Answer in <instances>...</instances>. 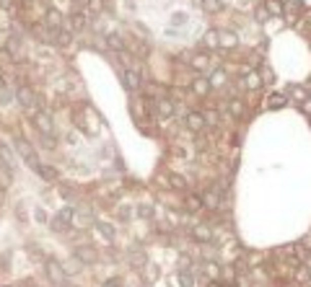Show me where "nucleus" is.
<instances>
[{"mask_svg": "<svg viewBox=\"0 0 311 287\" xmlns=\"http://www.w3.org/2000/svg\"><path fill=\"white\" fill-rule=\"evenodd\" d=\"M34 215H36V220H39V223H47V215H44V212H42V210H36V212H34Z\"/></svg>", "mask_w": 311, "mask_h": 287, "instance_id": "41", "label": "nucleus"}, {"mask_svg": "<svg viewBox=\"0 0 311 287\" xmlns=\"http://www.w3.org/2000/svg\"><path fill=\"white\" fill-rule=\"evenodd\" d=\"M264 11H267L270 16H283L285 6H283V0H267V3H264Z\"/></svg>", "mask_w": 311, "mask_h": 287, "instance_id": "16", "label": "nucleus"}, {"mask_svg": "<svg viewBox=\"0 0 311 287\" xmlns=\"http://www.w3.org/2000/svg\"><path fill=\"white\" fill-rule=\"evenodd\" d=\"M208 287H223V284H220V282H210Z\"/></svg>", "mask_w": 311, "mask_h": 287, "instance_id": "44", "label": "nucleus"}, {"mask_svg": "<svg viewBox=\"0 0 311 287\" xmlns=\"http://www.w3.org/2000/svg\"><path fill=\"white\" fill-rule=\"evenodd\" d=\"M75 259L78 261H83V264H94L96 261V251H94V246H78L75 249Z\"/></svg>", "mask_w": 311, "mask_h": 287, "instance_id": "10", "label": "nucleus"}, {"mask_svg": "<svg viewBox=\"0 0 311 287\" xmlns=\"http://www.w3.org/2000/svg\"><path fill=\"white\" fill-rule=\"evenodd\" d=\"M244 85H247L249 91H259V85H262V78H259V73H249L247 78H244Z\"/></svg>", "mask_w": 311, "mask_h": 287, "instance_id": "18", "label": "nucleus"}, {"mask_svg": "<svg viewBox=\"0 0 311 287\" xmlns=\"http://www.w3.org/2000/svg\"><path fill=\"white\" fill-rule=\"evenodd\" d=\"M0 8H6V11H11V8H13V0H0Z\"/></svg>", "mask_w": 311, "mask_h": 287, "instance_id": "40", "label": "nucleus"}, {"mask_svg": "<svg viewBox=\"0 0 311 287\" xmlns=\"http://www.w3.org/2000/svg\"><path fill=\"white\" fill-rule=\"evenodd\" d=\"M73 220H75V210H73V207H65V210H60V212L50 220V228H52L55 233H65V230H70Z\"/></svg>", "mask_w": 311, "mask_h": 287, "instance_id": "1", "label": "nucleus"}, {"mask_svg": "<svg viewBox=\"0 0 311 287\" xmlns=\"http://www.w3.org/2000/svg\"><path fill=\"white\" fill-rule=\"evenodd\" d=\"M192 235H195L197 241H203V244H210V241H213V230H210V225H203V223L192 228Z\"/></svg>", "mask_w": 311, "mask_h": 287, "instance_id": "12", "label": "nucleus"}, {"mask_svg": "<svg viewBox=\"0 0 311 287\" xmlns=\"http://www.w3.org/2000/svg\"><path fill=\"white\" fill-rule=\"evenodd\" d=\"M259 78H262V83H273V80H275V75H273V70L267 68V65H262V70H259Z\"/></svg>", "mask_w": 311, "mask_h": 287, "instance_id": "36", "label": "nucleus"}, {"mask_svg": "<svg viewBox=\"0 0 311 287\" xmlns=\"http://www.w3.org/2000/svg\"><path fill=\"white\" fill-rule=\"evenodd\" d=\"M47 277H50L55 284H62L68 274L62 272V264H57V261H52V259H50V261H47Z\"/></svg>", "mask_w": 311, "mask_h": 287, "instance_id": "8", "label": "nucleus"}, {"mask_svg": "<svg viewBox=\"0 0 311 287\" xmlns=\"http://www.w3.org/2000/svg\"><path fill=\"white\" fill-rule=\"evenodd\" d=\"M288 104V99L283 96V93H273L270 99H267V109H283Z\"/></svg>", "mask_w": 311, "mask_h": 287, "instance_id": "21", "label": "nucleus"}, {"mask_svg": "<svg viewBox=\"0 0 311 287\" xmlns=\"http://www.w3.org/2000/svg\"><path fill=\"white\" fill-rule=\"evenodd\" d=\"M176 284H179V287H195V277L189 272H179V274H176Z\"/></svg>", "mask_w": 311, "mask_h": 287, "instance_id": "26", "label": "nucleus"}, {"mask_svg": "<svg viewBox=\"0 0 311 287\" xmlns=\"http://www.w3.org/2000/svg\"><path fill=\"white\" fill-rule=\"evenodd\" d=\"M205 47H220V41H218V31H208V34H205Z\"/></svg>", "mask_w": 311, "mask_h": 287, "instance_id": "33", "label": "nucleus"}, {"mask_svg": "<svg viewBox=\"0 0 311 287\" xmlns=\"http://www.w3.org/2000/svg\"><path fill=\"white\" fill-rule=\"evenodd\" d=\"M138 215H140V217H145V220H150V217L156 215V210H153L150 205H138Z\"/></svg>", "mask_w": 311, "mask_h": 287, "instance_id": "35", "label": "nucleus"}, {"mask_svg": "<svg viewBox=\"0 0 311 287\" xmlns=\"http://www.w3.org/2000/svg\"><path fill=\"white\" fill-rule=\"evenodd\" d=\"M11 179H13V171H8V168H0V186L8 189V186H11Z\"/></svg>", "mask_w": 311, "mask_h": 287, "instance_id": "31", "label": "nucleus"}, {"mask_svg": "<svg viewBox=\"0 0 311 287\" xmlns=\"http://www.w3.org/2000/svg\"><path fill=\"white\" fill-rule=\"evenodd\" d=\"M210 88H213V85H210V80H208V78H197V80L192 83V91H195L197 96H208V93H210Z\"/></svg>", "mask_w": 311, "mask_h": 287, "instance_id": "13", "label": "nucleus"}, {"mask_svg": "<svg viewBox=\"0 0 311 287\" xmlns=\"http://www.w3.org/2000/svg\"><path fill=\"white\" fill-rule=\"evenodd\" d=\"M153 106H156V114L161 119H169V117L176 114V101H171V99H156Z\"/></svg>", "mask_w": 311, "mask_h": 287, "instance_id": "5", "label": "nucleus"}, {"mask_svg": "<svg viewBox=\"0 0 311 287\" xmlns=\"http://www.w3.org/2000/svg\"><path fill=\"white\" fill-rule=\"evenodd\" d=\"M106 44L112 50H117V52H125V41H122V36H117V34H109L106 36Z\"/></svg>", "mask_w": 311, "mask_h": 287, "instance_id": "24", "label": "nucleus"}, {"mask_svg": "<svg viewBox=\"0 0 311 287\" xmlns=\"http://www.w3.org/2000/svg\"><path fill=\"white\" fill-rule=\"evenodd\" d=\"M70 29L73 31H83L86 29V13H73L70 16Z\"/></svg>", "mask_w": 311, "mask_h": 287, "instance_id": "19", "label": "nucleus"}, {"mask_svg": "<svg viewBox=\"0 0 311 287\" xmlns=\"http://www.w3.org/2000/svg\"><path fill=\"white\" fill-rule=\"evenodd\" d=\"M44 24L50 26V31H60V29H62V16H60V11L50 8L47 16H44Z\"/></svg>", "mask_w": 311, "mask_h": 287, "instance_id": "11", "label": "nucleus"}, {"mask_svg": "<svg viewBox=\"0 0 311 287\" xmlns=\"http://www.w3.org/2000/svg\"><path fill=\"white\" fill-rule=\"evenodd\" d=\"M60 287H68V284H65V282H62V284H60Z\"/></svg>", "mask_w": 311, "mask_h": 287, "instance_id": "45", "label": "nucleus"}, {"mask_svg": "<svg viewBox=\"0 0 311 287\" xmlns=\"http://www.w3.org/2000/svg\"><path fill=\"white\" fill-rule=\"evenodd\" d=\"M218 41H220V47H223V50H231V47H236V34L218 31Z\"/></svg>", "mask_w": 311, "mask_h": 287, "instance_id": "15", "label": "nucleus"}, {"mask_svg": "<svg viewBox=\"0 0 311 287\" xmlns=\"http://www.w3.org/2000/svg\"><path fill=\"white\" fill-rule=\"evenodd\" d=\"M96 228H99V233H101V235H104L106 241H114L117 230H114V225H112V223H99Z\"/></svg>", "mask_w": 311, "mask_h": 287, "instance_id": "20", "label": "nucleus"}, {"mask_svg": "<svg viewBox=\"0 0 311 287\" xmlns=\"http://www.w3.org/2000/svg\"><path fill=\"white\" fill-rule=\"evenodd\" d=\"M55 41H57V44H62V47H65V44H70V31H65V29L55 31Z\"/></svg>", "mask_w": 311, "mask_h": 287, "instance_id": "32", "label": "nucleus"}, {"mask_svg": "<svg viewBox=\"0 0 311 287\" xmlns=\"http://www.w3.org/2000/svg\"><path fill=\"white\" fill-rule=\"evenodd\" d=\"M208 80H210V85H223V83H226V70H223V68H218V70H213Z\"/></svg>", "mask_w": 311, "mask_h": 287, "instance_id": "23", "label": "nucleus"}, {"mask_svg": "<svg viewBox=\"0 0 311 287\" xmlns=\"http://www.w3.org/2000/svg\"><path fill=\"white\" fill-rule=\"evenodd\" d=\"M106 287H122V279H109Z\"/></svg>", "mask_w": 311, "mask_h": 287, "instance_id": "42", "label": "nucleus"}, {"mask_svg": "<svg viewBox=\"0 0 311 287\" xmlns=\"http://www.w3.org/2000/svg\"><path fill=\"white\" fill-rule=\"evenodd\" d=\"M42 176H44V179H47V181H57V171L52 168V166H44V163H39V168H36Z\"/></svg>", "mask_w": 311, "mask_h": 287, "instance_id": "25", "label": "nucleus"}, {"mask_svg": "<svg viewBox=\"0 0 311 287\" xmlns=\"http://www.w3.org/2000/svg\"><path fill=\"white\" fill-rule=\"evenodd\" d=\"M122 78H125V88H127V91H138V88H140V73L138 70L127 68L122 73Z\"/></svg>", "mask_w": 311, "mask_h": 287, "instance_id": "9", "label": "nucleus"}, {"mask_svg": "<svg viewBox=\"0 0 311 287\" xmlns=\"http://www.w3.org/2000/svg\"><path fill=\"white\" fill-rule=\"evenodd\" d=\"M3 88H6V80H3V75H0V91H3Z\"/></svg>", "mask_w": 311, "mask_h": 287, "instance_id": "43", "label": "nucleus"}, {"mask_svg": "<svg viewBox=\"0 0 311 287\" xmlns=\"http://www.w3.org/2000/svg\"><path fill=\"white\" fill-rule=\"evenodd\" d=\"M203 117H205V124H208V127H215V124L220 122V114L215 112V109H208V112H203Z\"/></svg>", "mask_w": 311, "mask_h": 287, "instance_id": "27", "label": "nucleus"}, {"mask_svg": "<svg viewBox=\"0 0 311 287\" xmlns=\"http://www.w3.org/2000/svg\"><path fill=\"white\" fill-rule=\"evenodd\" d=\"M228 112H231V117H241L244 114V104L239 99H231L228 101Z\"/></svg>", "mask_w": 311, "mask_h": 287, "instance_id": "29", "label": "nucleus"}, {"mask_svg": "<svg viewBox=\"0 0 311 287\" xmlns=\"http://www.w3.org/2000/svg\"><path fill=\"white\" fill-rule=\"evenodd\" d=\"M301 109L306 114H311V99H306V101H301Z\"/></svg>", "mask_w": 311, "mask_h": 287, "instance_id": "39", "label": "nucleus"}, {"mask_svg": "<svg viewBox=\"0 0 311 287\" xmlns=\"http://www.w3.org/2000/svg\"><path fill=\"white\" fill-rule=\"evenodd\" d=\"M34 127L42 135H55V122L47 112H34Z\"/></svg>", "mask_w": 311, "mask_h": 287, "instance_id": "3", "label": "nucleus"}, {"mask_svg": "<svg viewBox=\"0 0 311 287\" xmlns=\"http://www.w3.org/2000/svg\"><path fill=\"white\" fill-rule=\"evenodd\" d=\"M267 16H270V13L264 11V6H262V8H257V21H267Z\"/></svg>", "mask_w": 311, "mask_h": 287, "instance_id": "38", "label": "nucleus"}, {"mask_svg": "<svg viewBox=\"0 0 311 287\" xmlns=\"http://www.w3.org/2000/svg\"><path fill=\"white\" fill-rule=\"evenodd\" d=\"M0 161H3V168L13 171V168H16V163H18V158H16L13 148H8V145H3V142H0Z\"/></svg>", "mask_w": 311, "mask_h": 287, "instance_id": "7", "label": "nucleus"}, {"mask_svg": "<svg viewBox=\"0 0 311 287\" xmlns=\"http://www.w3.org/2000/svg\"><path fill=\"white\" fill-rule=\"evenodd\" d=\"M291 96H293V99H298V101H306V99H308L306 88H301V85H293V88H291Z\"/></svg>", "mask_w": 311, "mask_h": 287, "instance_id": "34", "label": "nucleus"}, {"mask_svg": "<svg viewBox=\"0 0 311 287\" xmlns=\"http://www.w3.org/2000/svg\"><path fill=\"white\" fill-rule=\"evenodd\" d=\"M184 124H187V129H192V132H203V129L208 127L203 112H189V114L184 117Z\"/></svg>", "mask_w": 311, "mask_h": 287, "instance_id": "6", "label": "nucleus"}, {"mask_svg": "<svg viewBox=\"0 0 311 287\" xmlns=\"http://www.w3.org/2000/svg\"><path fill=\"white\" fill-rule=\"evenodd\" d=\"M88 8H91V11H96V13H99V11L104 8V0H88Z\"/></svg>", "mask_w": 311, "mask_h": 287, "instance_id": "37", "label": "nucleus"}, {"mask_svg": "<svg viewBox=\"0 0 311 287\" xmlns=\"http://www.w3.org/2000/svg\"><path fill=\"white\" fill-rule=\"evenodd\" d=\"M184 205H187V210H192V212L203 210V194H189Z\"/></svg>", "mask_w": 311, "mask_h": 287, "instance_id": "17", "label": "nucleus"}, {"mask_svg": "<svg viewBox=\"0 0 311 287\" xmlns=\"http://www.w3.org/2000/svg\"><path fill=\"white\" fill-rule=\"evenodd\" d=\"M16 101L24 106V109H34L36 112V106H39V96L31 85H18V91H16Z\"/></svg>", "mask_w": 311, "mask_h": 287, "instance_id": "2", "label": "nucleus"}, {"mask_svg": "<svg viewBox=\"0 0 311 287\" xmlns=\"http://www.w3.org/2000/svg\"><path fill=\"white\" fill-rule=\"evenodd\" d=\"M169 186H171V189H184V186H187L184 176H179V173H171V176H169Z\"/></svg>", "mask_w": 311, "mask_h": 287, "instance_id": "28", "label": "nucleus"}, {"mask_svg": "<svg viewBox=\"0 0 311 287\" xmlns=\"http://www.w3.org/2000/svg\"><path fill=\"white\" fill-rule=\"evenodd\" d=\"M203 207H208V210H218V207H220L218 192H205V194H203Z\"/></svg>", "mask_w": 311, "mask_h": 287, "instance_id": "14", "label": "nucleus"}, {"mask_svg": "<svg viewBox=\"0 0 311 287\" xmlns=\"http://www.w3.org/2000/svg\"><path fill=\"white\" fill-rule=\"evenodd\" d=\"M16 150L24 156V161L31 166V168H39V158H36V153H34V148L26 142V140H16Z\"/></svg>", "mask_w": 311, "mask_h": 287, "instance_id": "4", "label": "nucleus"}, {"mask_svg": "<svg viewBox=\"0 0 311 287\" xmlns=\"http://www.w3.org/2000/svg\"><path fill=\"white\" fill-rule=\"evenodd\" d=\"M200 6H203V11H208V13H218L220 8H223L220 0H200Z\"/></svg>", "mask_w": 311, "mask_h": 287, "instance_id": "22", "label": "nucleus"}, {"mask_svg": "<svg viewBox=\"0 0 311 287\" xmlns=\"http://www.w3.org/2000/svg\"><path fill=\"white\" fill-rule=\"evenodd\" d=\"M192 68H195V70H205V68H208V55H195Z\"/></svg>", "mask_w": 311, "mask_h": 287, "instance_id": "30", "label": "nucleus"}]
</instances>
